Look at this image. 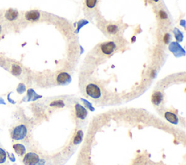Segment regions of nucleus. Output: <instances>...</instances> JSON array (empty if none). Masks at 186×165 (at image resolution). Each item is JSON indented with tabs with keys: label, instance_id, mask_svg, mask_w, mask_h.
I'll return each mask as SVG.
<instances>
[{
	"label": "nucleus",
	"instance_id": "nucleus-9",
	"mask_svg": "<svg viewBox=\"0 0 186 165\" xmlns=\"http://www.w3.org/2000/svg\"><path fill=\"white\" fill-rule=\"evenodd\" d=\"M162 98H163V95L161 92H159V91L154 92L152 95L153 103L154 104H157V105H159V104L161 102V101H162Z\"/></svg>",
	"mask_w": 186,
	"mask_h": 165
},
{
	"label": "nucleus",
	"instance_id": "nucleus-5",
	"mask_svg": "<svg viewBox=\"0 0 186 165\" xmlns=\"http://www.w3.org/2000/svg\"><path fill=\"white\" fill-rule=\"evenodd\" d=\"M40 17H41V13L38 10H31L23 13V22L35 23L39 21Z\"/></svg>",
	"mask_w": 186,
	"mask_h": 165
},
{
	"label": "nucleus",
	"instance_id": "nucleus-10",
	"mask_svg": "<svg viewBox=\"0 0 186 165\" xmlns=\"http://www.w3.org/2000/svg\"><path fill=\"white\" fill-rule=\"evenodd\" d=\"M165 118L167 119L168 121H169L173 124H177L178 123V118L175 115V114L171 113V112H166L164 114Z\"/></svg>",
	"mask_w": 186,
	"mask_h": 165
},
{
	"label": "nucleus",
	"instance_id": "nucleus-14",
	"mask_svg": "<svg viewBox=\"0 0 186 165\" xmlns=\"http://www.w3.org/2000/svg\"><path fill=\"white\" fill-rule=\"evenodd\" d=\"M6 31H7V29H6L5 25L0 20V39L3 37L4 34H5Z\"/></svg>",
	"mask_w": 186,
	"mask_h": 165
},
{
	"label": "nucleus",
	"instance_id": "nucleus-6",
	"mask_svg": "<svg viewBox=\"0 0 186 165\" xmlns=\"http://www.w3.org/2000/svg\"><path fill=\"white\" fill-rule=\"evenodd\" d=\"M74 109H75V114L77 120H85L88 114L87 111L86 110V109L79 103H76L75 104Z\"/></svg>",
	"mask_w": 186,
	"mask_h": 165
},
{
	"label": "nucleus",
	"instance_id": "nucleus-3",
	"mask_svg": "<svg viewBox=\"0 0 186 165\" xmlns=\"http://www.w3.org/2000/svg\"><path fill=\"white\" fill-rule=\"evenodd\" d=\"M23 162L25 165H39L41 159L36 153L29 152L25 155Z\"/></svg>",
	"mask_w": 186,
	"mask_h": 165
},
{
	"label": "nucleus",
	"instance_id": "nucleus-12",
	"mask_svg": "<svg viewBox=\"0 0 186 165\" xmlns=\"http://www.w3.org/2000/svg\"><path fill=\"white\" fill-rule=\"evenodd\" d=\"M98 0H85V7L88 10H92L95 7Z\"/></svg>",
	"mask_w": 186,
	"mask_h": 165
},
{
	"label": "nucleus",
	"instance_id": "nucleus-2",
	"mask_svg": "<svg viewBox=\"0 0 186 165\" xmlns=\"http://www.w3.org/2000/svg\"><path fill=\"white\" fill-rule=\"evenodd\" d=\"M28 130L26 125H19L15 126L11 132V137L13 140H23L27 136Z\"/></svg>",
	"mask_w": 186,
	"mask_h": 165
},
{
	"label": "nucleus",
	"instance_id": "nucleus-8",
	"mask_svg": "<svg viewBox=\"0 0 186 165\" xmlns=\"http://www.w3.org/2000/svg\"><path fill=\"white\" fill-rule=\"evenodd\" d=\"M13 148L16 152V154H18L19 156H23L26 154V148L23 145L21 144H15L13 145Z\"/></svg>",
	"mask_w": 186,
	"mask_h": 165
},
{
	"label": "nucleus",
	"instance_id": "nucleus-11",
	"mask_svg": "<svg viewBox=\"0 0 186 165\" xmlns=\"http://www.w3.org/2000/svg\"><path fill=\"white\" fill-rule=\"evenodd\" d=\"M11 68H12L11 72L14 75L18 76V75H20L21 74L22 69H21V66H20V65H16V64H14V65L12 66Z\"/></svg>",
	"mask_w": 186,
	"mask_h": 165
},
{
	"label": "nucleus",
	"instance_id": "nucleus-4",
	"mask_svg": "<svg viewBox=\"0 0 186 165\" xmlns=\"http://www.w3.org/2000/svg\"><path fill=\"white\" fill-rule=\"evenodd\" d=\"M104 29V33L106 35L116 36L121 31V28L116 23H107L105 24V26H102L101 29Z\"/></svg>",
	"mask_w": 186,
	"mask_h": 165
},
{
	"label": "nucleus",
	"instance_id": "nucleus-13",
	"mask_svg": "<svg viewBox=\"0 0 186 165\" xmlns=\"http://www.w3.org/2000/svg\"><path fill=\"white\" fill-rule=\"evenodd\" d=\"M7 155H6L5 151L3 148H0V164H3L5 162Z\"/></svg>",
	"mask_w": 186,
	"mask_h": 165
},
{
	"label": "nucleus",
	"instance_id": "nucleus-7",
	"mask_svg": "<svg viewBox=\"0 0 186 165\" xmlns=\"http://www.w3.org/2000/svg\"><path fill=\"white\" fill-rule=\"evenodd\" d=\"M87 94H88L90 97L94 98H98L101 96V91L98 86L95 84H90L87 87Z\"/></svg>",
	"mask_w": 186,
	"mask_h": 165
},
{
	"label": "nucleus",
	"instance_id": "nucleus-1",
	"mask_svg": "<svg viewBox=\"0 0 186 165\" xmlns=\"http://www.w3.org/2000/svg\"><path fill=\"white\" fill-rule=\"evenodd\" d=\"M0 20L5 25L6 29H17L23 23V13L18 10L10 9L0 13Z\"/></svg>",
	"mask_w": 186,
	"mask_h": 165
},
{
	"label": "nucleus",
	"instance_id": "nucleus-15",
	"mask_svg": "<svg viewBox=\"0 0 186 165\" xmlns=\"http://www.w3.org/2000/svg\"><path fill=\"white\" fill-rule=\"evenodd\" d=\"M153 1H154V2H158V1H159V0H153Z\"/></svg>",
	"mask_w": 186,
	"mask_h": 165
}]
</instances>
